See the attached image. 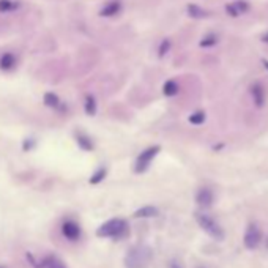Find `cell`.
<instances>
[{
	"instance_id": "obj_10",
	"label": "cell",
	"mask_w": 268,
	"mask_h": 268,
	"mask_svg": "<svg viewBox=\"0 0 268 268\" xmlns=\"http://www.w3.org/2000/svg\"><path fill=\"white\" fill-rule=\"evenodd\" d=\"M251 96H252V101L257 107H262L265 103V90L260 84H254L251 87Z\"/></svg>"
},
{
	"instance_id": "obj_5",
	"label": "cell",
	"mask_w": 268,
	"mask_h": 268,
	"mask_svg": "<svg viewBox=\"0 0 268 268\" xmlns=\"http://www.w3.org/2000/svg\"><path fill=\"white\" fill-rule=\"evenodd\" d=\"M262 238H263V233L260 230V227L257 226V224L251 222L248 227H246V232H244V237H243V243L248 249H255L259 248L260 243H262Z\"/></svg>"
},
{
	"instance_id": "obj_12",
	"label": "cell",
	"mask_w": 268,
	"mask_h": 268,
	"mask_svg": "<svg viewBox=\"0 0 268 268\" xmlns=\"http://www.w3.org/2000/svg\"><path fill=\"white\" fill-rule=\"evenodd\" d=\"M76 142L84 150V152H92V150L95 148L92 139L87 134H84V133H76Z\"/></svg>"
},
{
	"instance_id": "obj_15",
	"label": "cell",
	"mask_w": 268,
	"mask_h": 268,
	"mask_svg": "<svg viewBox=\"0 0 268 268\" xmlns=\"http://www.w3.org/2000/svg\"><path fill=\"white\" fill-rule=\"evenodd\" d=\"M84 109H85V114L93 117L96 114V100L93 95H87L85 96V103H84Z\"/></svg>"
},
{
	"instance_id": "obj_25",
	"label": "cell",
	"mask_w": 268,
	"mask_h": 268,
	"mask_svg": "<svg viewBox=\"0 0 268 268\" xmlns=\"http://www.w3.org/2000/svg\"><path fill=\"white\" fill-rule=\"evenodd\" d=\"M170 268H185V266H183V263H181L180 260L174 259L172 262H170Z\"/></svg>"
},
{
	"instance_id": "obj_23",
	"label": "cell",
	"mask_w": 268,
	"mask_h": 268,
	"mask_svg": "<svg viewBox=\"0 0 268 268\" xmlns=\"http://www.w3.org/2000/svg\"><path fill=\"white\" fill-rule=\"evenodd\" d=\"M15 8V4L12 0H0V13H7Z\"/></svg>"
},
{
	"instance_id": "obj_28",
	"label": "cell",
	"mask_w": 268,
	"mask_h": 268,
	"mask_svg": "<svg viewBox=\"0 0 268 268\" xmlns=\"http://www.w3.org/2000/svg\"><path fill=\"white\" fill-rule=\"evenodd\" d=\"M0 268H4V266H0Z\"/></svg>"
},
{
	"instance_id": "obj_18",
	"label": "cell",
	"mask_w": 268,
	"mask_h": 268,
	"mask_svg": "<svg viewBox=\"0 0 268 268\" xmlns=\"http://www.w3.org/2000/svg\"><path fill=\"white\" fill-rule=\"evenodd\" d=\"M163 93L166 96H174L178 93V85L175 81H167L164 85H163Z\"/></svg>"
},
{
	"instance_id": "obj_4",
	"label": "cell",
	"mask_w": 268,
	"mask_h": 268,
	"mask_svg": "<svg viewBox=\"0 0 268 268\" xmlns=\"http://www.w3.org/2000/svg\"><path fill=\"white\" fill-rule=\"evenodd\" d=\"M161 147L159 145H153V147H148L147 150H144V152L137 156L136 159V164H134V172L136 174H144L145 170L150 167V164H152V161L155 159V156L159 153Z\"/></svg>"
},
{
	"instance_id": "obj_8",
	"label": "cell",
	"mask_w": 268,
	"mask_h": 268,
	"mask_svg": "<svg viewBox=\"0 0 268 268\" xmlns=\"http://www.w3.org/2000/svg\"><path fill=\"white\" fill-rule=\"evenodd\" d=\"M249 10V4L244 2V0H237V2L226 5V13L230 18H238L240 15H244Z\"/></svg>"
},
{
	"instance_id": "obj_26",
	"label": "cell",
	"mask_w": 268,
	"mask_h": 268,
	"mask_svg": "<svg viewBox=\"0 0 268 268\" xmlns=\"http://www.w3.org/2000/svg\"><path fill=\"white\" fill-rule=\"evenodd\" d=\"M262 41H263V43H268V32H266L265 35H262Z\"/></svg>"
},
{
	"instance_id": "obj_27",
	"label": "cell",
	"mask_w": 268,
	"mask_h": 268,
	"mask_svg": "<svg viewBox=\"0 0 268 268\" xmlns=\"http://www.w3.org/2000/svg\"><path fill=\"white\" fill-rule=\"evenodd\" d=\"M262 63H263V67H265V70H268V60H262Z\"/></svg>"
},
{
	"instance_id": "obj_1",
	"label": "cell",
	"mask_w": 268,
	"mask_h": 268,
	"mask_svg": "<svg viewBox=\"0 0 268 268\" xmlns=\"http://www.w3.org/2000/svg\"><path fill=\"white\" fill-rule=\"evenodd\" d=\"M153 259V251L147 244H137L126 252L125 268H148Z\"/></svg>"
},
{
	"instance_id": "obj_13",
	"label": "cell",
	"mask_w": 268,
	"mask_h": 268,
	"mask_svg": "<svg viewBox=\"0 0 268 268\" xmlns=\"http://www.w3.org/2000/svg\"><path fill=\"white\" fill-rule=\"evenodd\" d=\"M16 65V57L13 56L12 52H5L2 57H0V68L4 71H10L13 70Z\"/></svg>"
},
{
	"instance_id": "obj_3",
	"label": "cell",
	"mask_w": 268,
	"mask_h": 268,
	"mask_svg": "<svg viewBox=\"0 0 268 268\" xmlns=\"http://www.w3.org/2000/svg\"><path fill=\"white\" fill-rule=\"evenodd\" d=\"M196 219L199 222L200 229L205 232V233H208L211 238H214V240H222L224 238L222 227L219 226V222L216 219L210 216V214H207V213H197L196 214Z\"/></svg>"
},
{
	"instance_id": "obj_11",
	"label": "cell",
	"mask_w": 268,
	"mask_h": 268,
	"mask_svg": "<svg viewBox=\"0 0 268 268\" xmlns=\"http://www.w3.org/2000/svg\"><path fill=\"white\" fill-rule=\"evenodd\" d=\"M159 214V210L153 205H145L134 211V218H155Z\"/></svg>"
},
{
	"instance_id": "obj_21",
	"label": "cell",
	"mask_w": 268,
	"mask_h": 268,
	"mask_svg": "<svg viewBox=\"0 0 268 268\" xmlns=\"http://www.w3.org/2000/svg\"><path fill=\"white\" fill-rule=\"evenodd\" d=\"M203 122H205V112H202V111L194 112L189 117V123H192V125H200Z\"/></svg>"
},
{
	"instance_id": "obj_19",
	"label": "cell",
	"mask_w": 268,
	"mask_h": 268,
	"mask_svg": "<svg viewBox=\"0 0 268 268\" xmlns=\"http://www.w3.org/2000/svg\"><path fill=\"white\" fill-rule=\"evenodd\" d=\"M106 175H107V170H106V167H100L96 172L90 177V183L92 185H98V183H101V181L106 178Z\"/></svg>"
},
{
	"instance_id": "obj_24",
	"label": "cell",
	"mask_w": 268,
	"mask_h": 268,
	"mask_svg": "<svg viewBox=\"0 0 268 268\" xmlns=\"http://www.w3.org/2000/svg\"><path fill=\"white\" fill-rule=\"evenodd\" d=\"M32 147H35V141H32V139H27V141L24 142V150H26V152H29Z\"/></svg>"
},
{
	"instance_id": "obj_16",
	"label": "cell",
	"mask_w": 268,
	"mask_h": 268,
	"mask_svg": "<svg viewBox=\"0 0 268 268\" xmlns=\"http://www.w3.org/2000/svg\"><path fill=\"white\" fill-rule=\"evenodd\" d=\"M41 268H67V265L57 257H48L41 262Z\"/></svg>"
},
{
	"instance_id": "obj_14",
	"label": "cell",
	"mask_w": 268,
	"mask_h": 268,
	"mask_svg": "<svg viewBox=\"0 0 268 268\" xmlns=\"http://www.w3.org/2000/svg\"><path fill=\"white\" fill-rule=\"evenodd\" d=\"M186 12H188V16L189 18H194V19H203V18H207V12L205 10H202L200 7L194 5V4H191L186 7Z\"/></svg>"
},
{
	"instance_id": "obj_2",
	"label": "cell",
	"mask_w": 268,
	"mask_h": 268,
	"mask_svg": "<svg viewBox=\"0 0 268 268\" xmlns=\"http://www.w3.org/2000/svg\"><path fill=\"white\" fill-rule=\"evenodd\" d=\"M128 232H130L128 222L122 218H114L100 226L98 230H96V235L103 238H122Z\"/></svg>"
},
{
	"instance_id": "obj_7",
	"label": "cell",
	"mask_w": 268,
	"mask_h": 268,
	"mask_svg": "<svg viewBox=\"0 0 268 268\" xmlns=\"http://www.w3.org/2000/svg\"><path fill=\"white\" fill-rule=\"evenodd\" d=\"M213 200H214V196H213V191L208 189V188H200L196 194V202L197 205L202 207V208H210L213 205Z\"/></svg>"
},
{
	"instance_id": "obj_6",
	"label": "cell",
	"mask_w": 268,
	"mask_h": 268,
	"mask_svg": "<svg viewBox=\"0 0 268 268\" xmlns=\"http://www.w3.org/2000/svg\"><path fill=\"white\" fill-rule=\"evenodd\" d=\"M62 233H63V237H65L67 240L70 241H76L81 238V235H82V230H81V226L76 222V221H65L62 224Z\"/></svg>"
},
{
	"instance_id": "obj_20",
	"label": "cell",
	"mask_w": 268,
	"mask_h": 268,
	"mask_svg": "<svg viewBox=\"0 0 268 268\" xmlns=\"http://www.w3.org/2000/svg\"><path fill=\"white\" fill-rule=\"evenodd\" d=\"M214 45H218V37L214 35V34H208L202 38L200 41V48H211Z\"/></svg>"
},
{
	"instance_id": "obj_22",
	"label": "cell",
	"mask_w": 268,
	"mask_h": 268,
	"mask_svg": "<svg viewBox=\"0 0 268 268\" xmlns=\"http://www.w3.org/2000/svg\"><path fill=\"white\" fill-rule=\"evenodd\" d=\"M169 51H170V40H167V38H166V40L161 41L159 49H158V56H159L161 59H163Z\"/></svg>"
},
{
	"instance_id": "obj_9",
	"label": "cell",
	"mask_w": 268,
	"mask_h": 268,
	"mask_svg": "<svg viewBox=\"0 0 268 268\" xmlns=\"http://www.w3.org/2000/svg\"><path fill=\"white\" fill-rule=\"evenodd\" d=\"M122 12V2L120 0H112L106 7H103V10L100 12V16L103 18H112L115 15H119Z\"/></svg>"
},
{
	"instance_id": "obj_17",
	"label": "cell",
	"mask_w": 268,
	"mask_h": 268,
	"mask_svg": "<svg viewBox=\"0 0 268 268\" xmlns=\"http://www.w3.org/2000/svg\"><path fill=\"white\" fill-rule=\"evenodd\" d=\"M45 104L46 106H49V107H52V109H59V107L62 106V101H60V98L56 95V93H46L45 95Z\"/></svg>"
}]
</instances>
